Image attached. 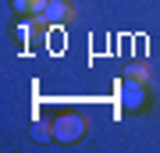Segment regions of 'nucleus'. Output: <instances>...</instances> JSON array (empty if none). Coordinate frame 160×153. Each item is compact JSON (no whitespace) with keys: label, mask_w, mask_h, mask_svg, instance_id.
Instances as JSON below:
<instances>
[{"label":"nucleus","mask_w":160,"mask_h":153,"mask_svg":"<svg viewBox=\"0 0 160 153\" xmlns=\"http://www.w3.org/2000/svg\"><path fill=\"white\" fill-rule=\"evenodd\" d=\"M50 135L57 139V142H78L82 135H86V118H82V114H75V110L61 114V118L50 121Z\"/></svg>","instance_id":"1"},{"label":"nucleus","mask_w":160,"mask_h":153,"mask_svg":"<svg viewBox=\"0 0 160 153\" xmlns=\"http://www.w3.org/2000/svg\"><path fill=\"white\" fill-rule=\"evenodd\" d=\"M118 96H121V103H125V110H139V107L146 103V85L125 79V82H121V89H118Z\"/></svg>","instance_id":"2"},{"label":"nucleus","mask_w":160,"mask_h":153,"mask_svg":"<svg viewBox=\"0 0 160 153\" xmlns=\"http://www.w3.org/2000/svg\"><path fill=\"white\" fill-rule=\"evenodd\" d=\"M71 4L68 0H46V11H43V22L46 25H64V22H71Z\"/></svg>","instance_id":"3"},{"label":"nucleus","mask_w":160,"mask_h":153,"mask_svg":"<svg viewBox=\"0 0 160 153\" xmlns=\"http://www.w3.org/2000/svg\"><path fill=\"white\" fill-rule=\"evenodd\" d=\"M125 79H132V82H142V85H149V64H142V61L128 64V68H125Z\"/></svg>","instance_id":"4"},{"label":"nucleus","mask_w":160,"mask_h":153,"mask_svg":"<svg viewBox=\"0 0 160 153\" xmlns=\"http://www.w3.org/2000/svg\"><path fill=\"white\" fill-rule=\"evenodd\" d=\"M32 135L39 139V142H43V139H53V135H50V125H43V121H36V128H32Z\"/></svg>","instance_id":"5"},{"label":"nucleus","mask_w":160,"mask_h":153,"mask_svg":"<svg viewBox=\"0 0 160 153\" xmlns=\"http://www.w3.org/2000/svg\"><path fill=\"white\" fill-rule=\"evenodd\" d=\"M11 4H14V11H22V14H29V11H32V4H36V0H11Z\"/></svg>","instance_id":"6"}]
</instances>
